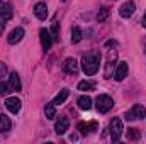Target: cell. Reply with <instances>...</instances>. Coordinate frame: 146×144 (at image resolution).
Instances as JSON below:
<instances>
[{"label":"cell","instance_id":"obj_19","mask_svg":"<svg viewBox=\"0 0 146 144\" xmlns=\"http://www.w3.org/2000/svg\"><path fill=\"white\" fill-rule=\"evenodd\" d=\"M44 114H46V119H49V120H53V119L56 117V110H54V104H53V102H51V104H46Z\"/></svg>","mask_w":146,"mask_h":144},{"label":"cell","instance_id":"obj_5","mask_svg":"<svg viewBox=\"0 0 146 144\" xmlns=\"http://www.w3.org/2000/svg\"><path fill=\"white\" fill-rule=\"evenodd\" d=\"M63 71L68 75H76L78 73V61L75 58H66L63 63Z\"/></svg>","mask_w":146,"mask_h":144},{"label":"cell","instance_id":"obj_11","mask_svg":"<svg viewBox=\"0 0 146 144\" xmlns=\"http://www.w3.org/2000/svg\"><path fill=\"white\" fill-rule=\"evenodd\" d=\"M12 15H14V12H12V5H10V3H3V2H0V17H2L3 20H10Z\"/></svg>","mask_w":146,"mask_h":144},{"label":"cell","instance_id":"obj_15","mask_svg":"<svg viewBox=\"0 0 146 144\" xmlns=\"http://www.w3.org/2000/svg\"><path fill=\"white\" fill-rule=\"evenodd\" d=\"M9 85H10V88H12V92H19L21 90V80H19V75L17 73H10L9 75Z\"/></svg>","mask_w":146,"mask_h":144},{"label":"cell","instance_id":"obj_12","mask_svg":"<svg viewBox=\"0 0 146 144\" xmlns=\"http://www.w3.org/2000/svg\"><path fill=\"white\" fill-rule=\"evenodd\" d=\"M34 14H36V17L39 20H44L48 17V7H46L44 2H39V3L34 5Z\"/></svg>","mask_w":146,"mask_h":144},{"label":"cell","instance_id":"obj_6","mask_svg":"<svg viewBox=\"0 0 146 144\" xmlns=\"http://www.w3.org/2000/svg\"><path fill=\"white\" fill-rule=\"evenodd\" d=\"M39 37H41L42 49H44V51L51 49V44H53V36H51V32L46 31V29H41V31H39Z\"/></svg>","mask_w":146,"mask_h":144},{"label":"cell","instance_id":"obj_20","mask_svg":"<svg viewBox=\"0 0 146 144\" xmlns=\"http://www.w3.org/2000/svg\"><path fill=\"white\" fill-rule=\"evenodd\" d=\"M94 88H95V85L92 81H80L78 83V90L80 92H92Z\"/></svg>","mask_w":146,"mask_h":144},{"label":"cell","instance_id":"obj_17","mask_svg":"<svg viewBox=\"0 0 146 144\" xmlns=\"http://www.w3.org/2000/svg\"><path fill=\"white\" fill-rule=\"evenodd\" d=\"M78 107L82 108V110H90V108H92V98H90L88 95L80 97V98H78Z\"/></svg>","mask_w":146,"mask_h":144},{"label":"cell","instance_id":"obj_4","mask_svg":"<svg viewBox=\"0 0 146 144\" xmlns=\"http://www.w3.org/2000/svg\"><path fill=\"white\" fill-rule=\"evenodd\" d=\"M146 117V108L143 105H134L131 110L126 112V120H138V119H143Z\"/></svg>","mask_w":146,"mask_h":144},{"label":"cell","instance_id":"obj_13","mask_svg":"<svg viewBox=\"0 0 146 144\" xmlns=\"http://www.w3.org/2000/svg\"><path fill=\"white\" fill-rule=\"evenodd\" d=\"M68 127H70V120L66 117H60V120L54 126V131H56V134H65L68 131Z\"/></svg>","mask_w":146,"mask_h":144},{"label":"cell","instance_id":"obj_26","mask_svg":"<svg viewBox=\"0 0 146 144\" xmlns=\"http://www.w3.org/2000/svg\"><path fill=\"white\" fill-rule=\"evenodd\" d=\"M9 73V70H7V65L5 63H0V81L5 78V75Z\"/></svg>","mask_w":146,"mask_h":144},{"label":"cell","instance_id":"obj_9","mask_svg":"<svg viewBox=\"0 0 146 144\" xmlns=\"http://www.w3.org/2000/svg\"><path fill=\"white\" fill-rule=\"evenodd\" d=\"M22 37H24V29H22V27H15V29L9 34L7 41H9V44H17Z\"/></svg>","mask_w":146,"mask_h":144},{"label":"cell","instance_id":"obj_27","mask_svg":"<svg viewBox=\"0 0 146 144\" xmlns=\"http://www.w3.org/2000/svg\"><path fill=\"white\" fill-rule=\"evenodd\" d=\"M5 24H7V22L0 17V36H2V34H3V31H5Z\"/></svg>","mask_w":146,"mask_h":144},{"label":"cell","instance_id":"obj_18","mask_svg":"<svg viewBox=\"0 0 146 144\" xmlns=\"http://www.w3.org/2000/svg\"><path fill=\"white\" fill-rule=\"evenodd\" d=\"M68 95H70V92H68V90H61V92L54 97L53 104H54V105H61V104H65V100L68 98Z\"/></svg>","mask_w":146,"mask_h":144},{"label":"cell","instance_id":"obj_2","mask_svg":"<svg viewBox=\"0 0 146 144\" xmlns=\"http://www.w3.org/2000/svg\"><path fill=\"white\" fill-rule=\"evenodd\" d=\"M95 104H97V110L100 114H106V112H109L110 108L114 107V100L110 98L109 95H99Z\"/></svg>","mask_w":146,"mask_h":144},{"label":"cell","instance_id":"obj_21","mask_svg":"<svg viewBox=\"0 0 146 144\" xmlns=\"http://www.w3.org/2000/svg\"><path fill=\"white\" fill-rule=\"evenodd\" d=\"M80 41H82V29L75 26V27L72 29V42L76 44V42H80Z\"/></svg>","mask_w":146,"mask_h":144},{"label":"cell","instance_id":"obj_3","mask_svg":"<svg viewBox=\"0 0 146 144\" xmlns=\"http://www.w3.org/2000/svg\"><path fill=\"white\" fill-rule=\"evenodd\" d=\"M122 122H121V119H117V117H114L112 120H110V136H112V141L114 143H119L121 141V136H122Z\"/></svg>","mask_w":146,"mask_h":144},{"label":"cell","instance_id":"obj_14","mask_svg":"<svg viewBox=\"0 0 146 144\" xmlns=\"http://www.w3.org/2000/svg\"><path fill=\"white\" fill-rule=\"evenodd\" d=\"M127 71H129L127 63H126V61H121L119 66H117V70H115V80H117V81H122V80L127 76Z\"/></svg>","mask_w":146,"mask_h":144},{"label":"cell","instance_id":"obj_1","mask_svg":"<svg viewBox=\"0 0 146 144\" xmlns=\"http://www.w3.org/2000/svg\"><path fill=\"white\" fill-rule=\"evenodd\" d=\"M100 68V54L97 51H92V53H87L83 58H82V70L85 75L92 76L99 71Z\"/></svg>","mask_w":146,"mask_h":144},{"label":"cell","instance_id":"obj_25","mask_svg":"<svg viewBox=\"0 0 146 144\" xmlns=\"http://www.w3.org/2000/svg\"><path fill=\"white\" fill-rule=\"evenodd\" d=\"M9 92H12L10 85H9V83H2V81H0V95H5V93H9Z\"/></svg>","mask_w":146,"mask_h":144},{"label":"cell","instance_id":"obj_10","mask_svg":"<svg viewBox=\"0 0 146 144\" xmlns=\"http://www.w3.org/2000/svg\"><path fill=\"white\" fill-rule=\"evenodd\" d=\"M76 129L80 131V134H82V136H87V134H90L92 131H95V129H97V122H88V124L80 122V124L76 126Z\"/></svg>","mask_w":146,"mask_h":144},{"label":"cell","instance_id":"obj_28","mask_svg":"<svg viewBox=\"0 0 146 144\" xmlns=\"http://www.w3.org/2000/svg\"><path fill=\"white\" fill-rule=\"evenodd\" d=\"M141 24H143V27H146V14H145V17H143V20H141Z\"/></svg>","mask_w":146,"mask_h":144},{"label":"cell","instance_id":"obj_23","mask_svg":"<svg viewBox=\"0 0 146 144\" xmlns=\"http://www.w3.org/2000/svg\"><path fill=\"white\" fill-rule=\"evenodd\" d=\"M107 17H109V9H107V7H104V9H100V10L97 12V20H99V22L107 20Z\"/></svg>","mask_w":146,"mask_h":144},{"label":"cell","instance_id":"obj_7","mask_svg":"<svg viewBox=\"0 0 146 144\" xmlns=\"http://www.w3.org/2000/svg\"><path fill=\"white\" fill-rule=\"evenodd\" d=\"M134 9H136V5H134V2H124L122 5H121V9H119V14H121V17H124V19H127V17H131L133 14H134Z\"/></svg>","mask_w":146,"mask_h":144},{"label":"cell","instance_id":"obj_22","mask_svg":"<svg viewBox=\"0 0 146 144\" xmlns=\"http://www.w3.org/2000/svg\"><path fill=\"white\" fill-rule=\"evenodd\" d=\"M60 22L58 20H54L53 22V26H51V36H53V39L54 41H60Z\"/></svg>","mask_w":146,"mask_h":144},{"label":"cell","instance_id":"obj_8","mask_svg":"<svg viewBox=\"0 0 146 144\" xmlns=\"http://www.w3.org/2000/svg\"><path fill=\"white\" fill-rule=\"evenodd\" d=\"M5 107L9 108L12 114H17L21 110V107H22V104H21V100L17 97H9V98H5Z\"/></svg>","mask_w":146,"mask_h":144},{"label":"cell","instance_id":"obj_29","mask_svg":"<svg viewBox=\"0 0 146 144\" xmlns=\"http://www.w3.org/2000/svg\"><path fill=\"white\" fill-rule=\"evenodd\" d=\"M0 2H2V0H0Z\"/></svg>","mask_w":146,"mask_h":144},{"label":"cell","instance_id":"obj_16","mask_svg":"<svg viewBox=\"0 0 146 144\" xmlns=\"http://www.w3.org/2000/svg\"><path fill=\"white\" fill-rule=\"evenodd\" d=\"M10 127H12L10 119H9L7 115L0 114V132H9V131H10Z\"/></svg>","mask_w":146,"mask_h":144},{"label":"cell","instance_id":"obj_24","mask_svg":"<svg viewBox=\"0 0 146 144\" xmlns=\"http://www.w3.org/2000/svg\"><path fill=\"white\" fill-rule=\"evenodd\" d=\"M138 137H139V131L138 129H134V127L133 129H127V139L129 141H136Z\"/></svg>","mask_w":146,"mask_h":144}]
</instances>
